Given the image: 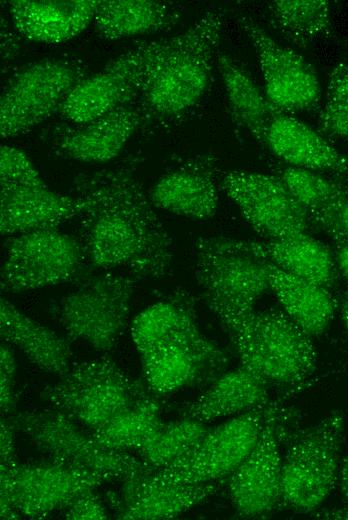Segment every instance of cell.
<instances>
[{
    "instance_id": "obj_10",
    "label": "cell",
    "mask_w": 348,
    "mask_h": 520,
    "mask_svg": "<svg viewBox=\"0 0 348 520\" xmlns=\"http://www.w3.org/2000/svg\"><path fill=\"white\" fill-rule=\"evenodd\" d=\"M137 281L132 275L103 273L63 297L57 317L67 336L97 351L113 349L127 327Z\"/></svg>"
},
{
    "instance_id": "obj_38",
    "label": "cell",
    "mask_w": 348,
    "mask_h": 520,
    "mask_svg": "<svg viewBox=\"0 0 348 520\" xmlns=\"http://www.w3.org/2000/svg\"><path fill=\"white\" fill-rule=\"evenodd\" d=\"M66 519L86 520V519H107L109 514L106 507L95 494V491L84 494L73 501L65 510Z\"/></svg>"
},
{
    "instance_id": "obj_23",
    "label": "cell",
    "mask_w": 348,
    "mask_h": 520,
    "mask_svg": "<svg viewBox=\"0 0 348 520\" xmlns=\"http://www.w3.org/2000/svg\"><path fill=\"white\" fill-rule=\"evenodd\" d=\"M9 13L28 40L58 44L82 33L93 21L100 0H12Z\"/></svg>"
},
{
    "instance_id": "obj_39",
    "label": "cell",
    "mask_w": 348,
    "mask_h": 520,
    "mask_svg": "<svg viewBox=\"0 0 348 520\" xmlns=\"http://www.w3.org/2000/svg\"><path fill=\"white\" fill-rule=\"evenodd\" d=\"M16 428L8 417L1 420L0 447L1 467H10L16 464L15 432Z\"/></svg>"
},
{
    "instance_id": "obj_12",
    "label": "cell",
    "mask_w": 348,
    "mask_h": 520,
    "mask_svg": "<svg viewBox=\"0 0 348 520\" xmlns=\"http://www.w3.org/2000/svg\"><path fill=\"white\" fill-rule=\"evenodd\" d=\"M195 278L209 309L244 313L269 288L262 260L230 250L219 236L199 237L194 242Z\"/></svg>"
},
{
    "instance_id": "obj_34",
    "label": "cell",
    "mask_w": 348,
    "mask_h": 520,
    "mask_svg": "<svg viewBox=\"0 0 348 520\" xmlns=\"http://www.w3.org/2000/svg\"><path fill=\"white\" fill-rule=\"evenodd\" d=\"M320 130L348 142V62L333 67L318 120Z\"/></svg>"
},
{
    "instance_id": "obj_13",
    "label": "cell",
    "mask_w": 348,
    "mask_h": 520,
    "mask_svg": "<svg viewBox=\"0 0 348 520\" xmlns=\"http://www.w3.org/2000/svg\"><path fill=\"white\" fill-rule=\"evenodd\" d=\"M271 406L255 408L209 428L188 453L152 473L162 480L184 484L226 480L256 444Z\"/></svg>"
},
{
    "instance_id": "obj_36",
    "label": "cell",
    "mask_w": 348,
    "mask_h": 520,
    "mask_svg": "<svg viewBox=\"0 0 348 520\" xmlns=\"http://www.w3.org/2000/svg\"><path fill=\"white\" fill-rule=\"evenodd\" d=\"M0 183L47 185L27 154L6 144L0 149Z\"/></svg>"
},
{
    "instance_id": "obj_31",
    "label": "cell",
    "mask_w": 348,
    "mask_h": 520,
    "mask_svg": "<svg viewBox=\"0 0 348 520\" xmlns=\"http://www.w3.org/2000/svg\"><path fill=\"white\" fill-rule=\"evenodd\" d=\"M267 7L276 29L299 46L327 37L331 33L330 1L274 0L268 2Z\"/></svg>"
},
{
    "instance_id": "obj_2",
    "label": "cell",
    "mask_w": 348,
    "mask_h": 520,
    "mask_svg": "<svg viewBox=\"0 0 348 520\" xmlns=\"http://www.w3.org/2000/svg\"><path fill=\"white\" fill-rule=\"evenodd\" d=\"M131 336L146 386L155 395L211 384L227 365L223 350L199 329L193 300L184 291L141 311L132 322Z\"/></svg>"
},
{
    "instance_id": "obj_28",
    "label": "cell",
    "mask_w": 348,
    "mask_h": 520,
    "mask_svg": "<svg viewBox=\"0 0 348 520\" xmlns=\"http://www.w3.org/2000/svg\"><path fill=\"white\" fill-rule=\"evenodd\" d=\"M180 6L156 0H100L94 26L107 40L163 31L176 25Z\"/></svg>"
},
{
    "instance_id": "obj_6",
    "label": "cell",
    "mask_w": 348,
    "mask_h": 520,
    "mask_svg": "<svg viewBox=\"0 0 348 520\" xmlns=\"http://www.w3.org/2000/svg\"><path fill=\"white\" fill-rule=\"evenodd\" d=\"M344 425V415L334 411L294 436L282 457L280 507L310 513L329 496L338 478Z\"/></svg>"
},
{
    "instance_id": "obj_24",
    "label": "cell",
    "mask_w": 348,
    "mask_h": 520,
    "mask_svg": "<svg viewBox=\"0 0 348 520\" xmlns=\"http://www.w3.org/2000/svg\"><path fill=\"white\" fill-rule=\"evenodd\" d=\"M264 146L287 166L326 175L348 173V157L319 132L287 113L272 121Z\"/></svg>"
},
{
    "instance_id": "obj_3",
    "label": "cell",
    "mask_w": 348,
    "mask_h": 520,
    "mask_svg": "<svg viewBox=\"0 0 348 520\" xmlns=\"http://www.w3.org/2000/svg\"><path fill=\"white\" fill-rule=\"evenodd\" d=\"M224 11H206L184 32L160 44L139 100L148 118H178L204 95L218 55Z\"/></svg>"
},
{
    "instance_id": "obj_20",
    "label": "cell",
    "mask_w": 348,
    "mask_h": 520,
    "mask_svg": "<svg viewBox=\"0 0 348 520\" xmlns=\"http://www.w3.org/2000/svg\"><path fill=\"white\" fill-rule=\"evenodd\" d=\"M77 196L57 193L47 185L0 183V231L3 236L55 229L79 217Z\"/></svg>"
},
{
    "instance_id": "obj_5",
    "label": "cell",
    "mask_w": 348,
    "mask_h": 520,
    "mask_svg": "<svg viewBox=\"0 0 348 520\" xmlns=\"http://www.w3.org/2000/svg\"><path fill=\"white\" fill-rule=\"evenodd\" d=\"M150 392L147 386L129 376L112 359L101 357L72 365L41 395L55 409L91 432Z\"/></svg>"
},
{
    "instance_id": "obj_16",
    "label": "cell",
    "mask_w": 348,
    "mask_h": 520,
    "mask_svg": "<svg viewBox=\"0 0 348 520\" xmlns=\"http://www.w3.org/2000/svg\"><path fill=\"white\" fill-rule=\"evenodd\" d=\"M238 22L257 55L268 100L287 114L314 108L320 100L321 88L313 66L277 43L248 16L240 17Z\"/></svg>"
},
{
    "instance_id": "obj_41",
    "label": "cell",
    "mask_w": 348,
    "mask_h": 520,
    "mask_svg": "<svg viewBox=\"0 0 348 520\" xmlns=\"http://www.w3.org/2000/svg\"><path fill=\"white\" fill-rule=\"evenodd\" d=\"M316 516L324 519H348V507L330 511H323L316 514Z\"/></svg>"
},
{
    "instance_id": "obj_7",
    "label": "cell",
    "mask_w": 348,
    "mask_h": 520,
    "mask_svg": "<svg viewBox=\"0 0 348 520\" xmlns=\"http://www.w3.org/2000/svg\"><path fill=\"white\" fill-rule=\"evenodd\" d=\"M8 418L47 458L93 472L106 482H123L150 471L139 457L99 445L88 431L55 408L27 410Z\"/></svg>"
},
{
    "instance_id": "obj_18",
    "label": "cell",
    "mask_w": 348,
    "mask_h": 520,
    "mask_svg": "<svg viewBox=\"0 0 348 520\" xmlns=\"http://www.w3.org/2000/svg\"><path fill=\"white\" fill-rule=\"evenodd\" d=\"M217 484L174 483L148 471L124 480L119 491L111 494L107 501L118 519H172L215 494Z\"/></svg>"
},
{
    "instance_id": "obj_9",
    "label": "cell",
    "mask_w": 348,
    "mask_h": 520,
    "mask_svg": "<svg viewBox=\"0 0 348 520\" xmlns=\"http://www.w3.org/2000/svg\"><path fill=\"white\" fill-rule=\"evenodd\" d=\"M86 76L81 63L67 58H45L21 67L1 93V137L24 134L58 112Z\"/></svg>"
},
{
    "instance_id": "obj_14",
    "label": "cell",
    "mask_w": 348,
    "mask_h": 520,
    "mask_svg": "<svg viewBox=\"0 0 348 520\" xmlns=\"http://www.w3.org/2000/svg\"><path fill=\"white\" fill-rule=\"evenodd\" d=\"M160 40L144 41L86 76L68 95L59 114L84 124L140 99Z\"/></svg>"
},
{
    "instance_id": "obj_22",
    "label": "cell",
    "mask_w": 348,
    "mask_h": 520,
    "mask_svg": "<svg viewBox=\"0 0 348 520\" xmlns=\"http://www.w3.org/2000/svg\"><path fill=\"white\" fill-rule=\"evenodd\" d=\"M147 120L141 104L132 103L100 118L62 132L56 149L68 159L106 163L120 155L130 138Z\"/></svg>"
},
{
    "instance_id": "obj_19",
    "label": "cell",
    "mask_w": 348,
    "mask_h": 520,
    "mask_svg": "<svg viewBox=\"0 0 348 520\" xmlns=\"http://www.w3.org/2000/svg\"><path fill=\"white\" fill-rule=\"evenodd\" d=\"M221 173L215 157L197 155L163 174L149 192L152 204L193 220H208L218 209Z\"/></svg>"
},
{
    "instance_id": "obj_32",
    "label": "cell",
    "mask_w": 348,
    "mask_h": 520,
    "mask_svg": "<svg viewBox=\"0 0 348 520\" xmlns=\"http://www.w3.org/2000/svg\"><path fill=\"white\" fill-rule=\"evenodd\" d=\"M208 430L204 422L190 418L164 423L135 453L151 472L158 471L188 453Z\"/></svg>"
},
{
    "instance_id": "obj_33",
    "label": "cell",
    "mask_w": 348,
    "mask_h": 520,
    "mask_svg": "<svg viewBox=\"0 0 348 520\" xmlns=\"http://www.w3.org/2000/svg\"><path fill=\"white\" fill-rule=\"evenodd\" d=\"M277 175L304 209L310 220L324 210L338 191L336 175L286 166L276 170Z\"/></svg>"
},
{
    "instance_id": "obj_27",
    "label": "cell",
    "mask_w": 348,
    "mask_h": 520,
    "mask_svg": "<svg viewBox=\"0 0 348 520\" xmlns=\"http://www.w3.org/2000/svg\"><path fill=\"white\" fill-rule=\"evenodd\" d=\"M262 261L266 267L269 288L276 295L283 311L310 337L322 335L330 325L336 309L332 291Z\"/></svg>"
},
{
    "instance_id": "obj_40",
    "label": "cell",
    "mask_w": 348,
    "mask_h": 520,
    "mask_svg": "<svg viewBox=\"0 0 348 520\" xmlns=\"http://www.w3.org/2000/svg\"><path fill=\"white\" fill-rule=\"evenodd\" d=\"M334 257L338 271L348 280V243L337 245Z\"/></svg>"
},
{
    "instance_id": "obj_29",
    "label": "cell",
    "mask_w": 348,
    "mask_h": 520,
    "mask_svg": "<svg viewBox=\"0 0 348 520\" xmlns=\"http://www.w3.org/2000/svg\"><path fill=\"white\" fill-rule=\"evenodd\" d=\"M221 76L232 120L264 145L268 128L281 113L266 97L251 75L235 59L218 53Z\"/></svg>"
},
{
    "instance_id": "obj_15",
    "label": "cell",
    "mask_w": 348,
    "mask_h": 520,
    "mask_svg": "<svg viewBox=\"0 0 348 520\" xmlns=\"http://www.w3.org/2000/svg\"><path fill=\"white\" fill-rule=\"evenodd\" d=\"M220 188L265 240L309 233L304 209L277 175L231 170L221 173Z\"/></svg>"
},
{
    "instance_id": "obj_21",
    "label": "cell",
    "mask_w": 348,
    "mask_h": 520,
    "mask_svg": "<svg viewBox=\"0 0 348 520\" xmlns=\"http://www.w3.org/2000/svg\"><path fill=\"white\" fill-rule=\"evenodd\" d=\"M219 237L232 251L267 261L328 290L332 291L336 284L338 268L335 257L324 243L309 233L264 241Z\"/></svg>"
},
{
    "instance_id": "obj_30",
    "label": "cell",
    "mask_w": 348,
    "mask_h": 520,
    "mask_svg": "<svg viewBox=\"0 0 348 520\" xmlns=\"http://www.w3.org/2000/svg\"><path fill=\"white\" fill-rule=\"evenodd\" d=\"M150 392L102 427L89 432L99 445L136 452L162 427L161 406Z\"/></svg>"
},
{
    "instance_id": "obj_25",
    "label": "cell",
    "mask_w": 348,
    "mask_h": 520,
    "mask_svg": "<svg viewBox=\"0 0 348 520\" xmlns=\"http://www.w3.org/2000/svg\"><path fill=\"white\" fill-rule=\"evenodd\" d=\"M0 335L42 371L60 377L72 366L68 338L35 321L5 298L0 301Z\"/></svg>"
},
{
    "instance_id": "obj_43",
    "label": "cell",
    "mask_w": 348,
    "mask_h": 520,
    "mask_svg": "<svg viewBox=\"0 0 348 520\" xmlns=\"http://www.w3.org/2000/svg\"><path fill=\"white\" fill-rule=\"evenodd\" d=\"M341 312H342V318H343L345 327L348 332V294L343 299Z\"/></svg>"
},
{
    "instance_id": "obj_26",
    "label": "cell",
    "mask_w": 348,
    "mask_h": 520,
    "mask_svg": "<svg viewBox=\"0 0 348 520\" xmlns=\"http://www.w3.org/2000/svg\"><path fill=\"white\" fill-rule=\"evenodd\" d=\"M269 385L241 366L217 377L183 412L201 422L242 414L269 404Z\"/></svg>"
},
{
    "instance_id": "obj_1",
    "label": "cell",
    "mask_w": 348,
    "mask_h": 520,
    "mask_svg": "<svg viewBox=\"0 0 348 520\" xmlns=\"http://www.w3.org/2000/svg\"><path fill=\"white\" fill-rule=\"evenodd\" d=\"M73 189L83 203L82 244L95 267H124L138 280L169 273L173 240L143 187L135 160L79 173Z\"/></svg>"
},
{
    "instance_id": "obj_37",
    "label": "cell",
    "mask_w": 348,
    "mask_h": 520,
    "mask_svg": "<svg viewBox=\"0 0 348 520\" xmlns=\"http://www.w3.org/2000/svg\"><path fill=\"white\" fill-rule=\"evenodd\" d=\"M16 359L12 346L6 342L0 348V399L1 409L10 413L16 406L15 395Z\"/></svg>"
},
{
    "instance_id": "obj_17",
    "label": "cell",
    "mask_w": 348,
    "mask_h": 520,
    "mask_svg": "<svg viewBox=\"0 0 348 520\" xmlns=\"http://www.w3.org/2000/svg\"><path fill=\"white\" fill-rule=\"evenodd\" d=\"M277 410L271 406L261 434L236 470L226 479L231 501L241 517L256 518L280 507V433Z\"/></svg>"
},
{
    "instance_id": "obj_4",
    "label": "cell",
    "mask_w": 348,
    "mask_h": 520,
    "mask_svg": "<svg viewBox=\"0 0 348 520\" xmlns=\"http://www.w3.org/2000/svg\"><path fill=\"white\" fill-rule=\"evenodd\" d=\"M216 318L229 336L242 366L269 386L308 380L317 366L312 337L283 310L222 312Z\"/></svg>"
},
{
    "instance_id": "obj_11",
    "label": "cell",
    "mask_w": 348,
    "mask_h": 520,
    "mask_svg": "<svg viewBox=\"0 0 348 520\" xmlns=\"http://www.w3.org/2000/svg\"><path fill=\"white\" fill-rule=\"evenodd\" d=\"M85 257L82 242L58 228L13 235L5 242L1 289L17 293L70 281Z\"/></svg>"
},
{
    "instance_id": "obj_42",
    "label": "cell",
    "mask_w": 348,
    "mask_h": 520,
    "mask_svg": "<svg viewBox=\"0 0 348 520\" xmlns=\"http://www.w3.org/2000/svg\"><path fill=\"white\" fill-rule=\"evenodd\" d=\"M340 486L344 496L348 499V456L344 460L340 471Z\"/></svg>"
},
{
    "instance_id": "obj_8",
    "label": "cell",
    "mask_w": 348,
    "mask_h": 520,
    "mask_svg": "<svg viewBox=\"0 0 348 520\" xmlns=\"http://www.w3.org/2000/svg\"><path fill=\"white\" fill-rule=\"evenodd\" d=\"M0 475L2 519L47 517L106 482L93 472L50 458L1 467Z\"/></svg>"
},
{
    "instance_id": "obj_35",
    "label": "cell",
    "mask_w": 348,
    "mask_h": 520,
    "mask_svg": "<svg viewBox=\"0 0 348 520\" xmlns=\"http://www.w3.org/2000/svg\"><path fill=\"white\" fill-rule=\"evenodd\" d=\"M338 191L333 200L310 220L311 228L324 232L335 244L348 243V173L336 175Z\"/></svg>"
}]
</instances>
